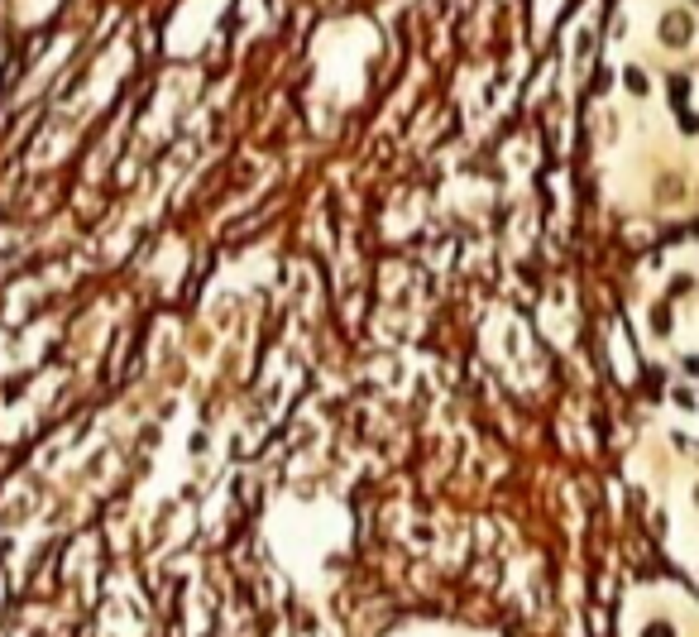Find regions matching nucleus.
Instances as JSON below:
<instances>
[{
  "label": "nucleus",
  "instance_id": "obj_1",
  "mask_svg": "<svg viewBox=\"0 0 699 637\" xmlns=\"http://www.w3.org/2000/svg\"><path fill=\"white\" fill-rule=\"evenodd\" d=\"M646 637H675V628H671V623H651V628H646Z\"/></svg>",
  "mask_w": 699,
  "mask_h": 637
},
{
  "label": "nucleus",
  "instance_id": "obj_2",
  "mask_svg": "<svg viewBox=\"0 0 699 637\" xmlns=\"http://www.w3.org/2000/svg\"><path fill=\"white\" fill-rule=\"evenodd\" d=\"M695 499H699V489H695Z\"/></svg>",
  "mask_w": 699,
  "mask_h": 637
}]
</instances>
